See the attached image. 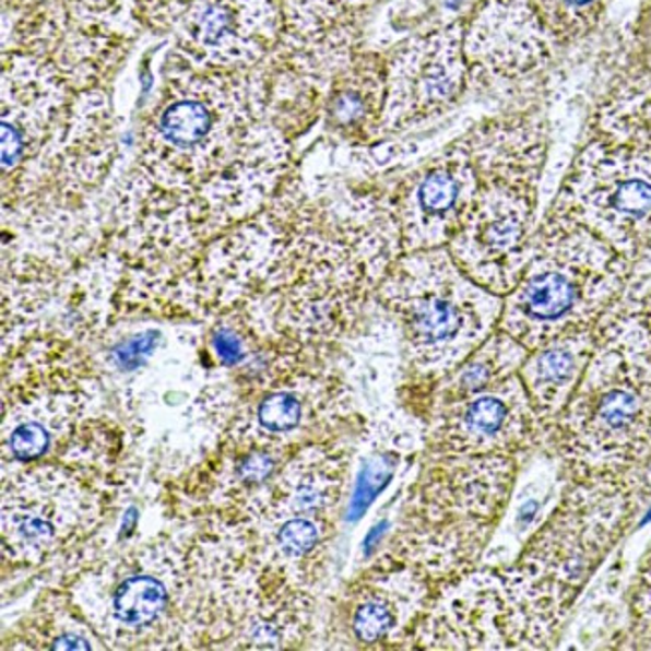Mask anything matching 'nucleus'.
Segmentation results:
<instances>
[{
	"instance_id": "f257e3e1",
	"label": "nucleus",
	"mask_w": 651,
	"mask_h": 651,
	"mask_svg": "<svg viewBox=\"0 0 651 651\" xmlns=\"http://www.w3.org/2000/svg\"><path fill=\"white\" fill-rule=\"evenodd\" d=\"M545 447L569 477L651 485V331L631 291L597 329L590 365Z\"/></svg>"
},
{
	"instance_id": "f03ea898",
	"label": "nucleus",
	"mask_w": 651,
	"mask_h": 651,
	"mask_svg": "<svg viewBox=\"0 0 651 651\" xmlns=\"http://www.w3.org/2000/svg\"><path fill=\"white\" fill-rule=\"evenodd\" d=\"M651 485L615 480H578L566 487L518 555L495 567L525 612L557 646L576 607L603 561L648 506Z\"/></svg>"
},
{
	"instance_id": "7ed1b4c3",
	"label": "nucleus",
	"mask_w": 651,
	"mask_h": 651,
	"mask_svg": "<svg viewBox=\"0 0 651 651\" xmlns=\"http://www.w3.org/2000/svg\"><path fill=\"white\" fill-rule=\"evenodd\" d=\"M636 267L573 221L543 215L528 265L504 297L499 329L525 350L595 329L626 299Z\"/></svg>"
},
{
	"instance_id": "20e7f679",
	"label": "nucleus",
	"mask_w": 651,
	"mask_h": 651,
	"mask_svg": "<svg viewBox=\"0 0 651 651\" xmlns=\"http://www.w3.org/2000/svg\"><path fill=\"white\" fill-rule=\"evenodd\" d=\"M411 363L449 375L499 329L504 297L467 277L443 247L411 251L381 287Z\"/></svg>"
},
{
	"instance_id": "39448f33",
	"label": "nucleus",
	"mask_w": 651,
	"mask_h": 651,
	"mask_svg": "<svg viewBox=\"0 0 651 651\" xmlns=\"http://www.w3.org/2000/svg\"><path fill=\"white\" fill-rule=\"evenodd\" d=\"M547 215L573 221L634 267L651 255V139L591 133Z\"/></svg>"
},
{
	"instance_id": "423d86ee",
	"label": "nucleus",
	"mask_w": 651,
	"mask_h": 651,
	"mask_svg": "<svg viewBox=\"0 0 651 651\" xmlns=\"http://www.w3.org/2000/svg\"><path fill=\"white\" fill-rule=\"evenodd\" d=\"M540 182L482 175V187L447 251L477 285L506 297L530 261L540 225Z\"/></svg>"
},
{
	"instance_id": "0eeeda50",
	"label": "nucleus",
	"mask_w": 651,
	"mask_h": 651,
	"mask_svg": "<svg viewBox=\"0 0 651 651\" xmlns=\"http://www.w3.org/2000/svg\"><path fill=\"white\" fill-rule=\"evenodd\" d=\"M285 35V0H191L177 23V52L197 71L241 73Z\"/></svg>"
},
{
	"instance_id": "6e6552de",
	"label": "nucleus",
	"mask_w": 651,
	"mask_h": 651,
	"mask_svg": "<svg viewBox=\"0 0 651 651\" xmlns=\"http://www.w3.org/2000/svg\"><path fill=\"white\" fill-rule=\"evenodd\" d=\"M465 21L411 38L387 59L381 129L401 131L449 109L470 83Z\"/></svg>"
},
{
	"instance_id": "1a4fd4ad",
	"label": "nucleus",
	"mask_w": 651,
	"mask_h": 651,
	"mask_svg": "<svg viewBox=\"0 0 651 651\" xmlns=\"http://www.w3.org/2000/svg\"><path fill=\"white\" fill-rule=\"evenodd\" d=\"M545 435L518 371L443 403L435 447L453 455H530L545 446Z\"/></svg>"
},
{
	"instance_id": "9d476101",
	"label": "nucleus",
	"mask_w": 651,
	"mask_h": 651,
	"mask_svg": "<svg viewBox=\"0 0 651 651\" xmlns=\"http://www.w3.org/2000/svg\"><path fill=\"white\" fill-rule=\"evenodd\" d=\"M451 593L447 614L435 619V648L552 650L495 567L461 576Z\"/></svg>"
},
{
	"instance_id": "9b49d317",
	"label": "nucleus",
	"mask_w": 651,
	"mask_h": 651,
	"mask_svg": "<svg viewBox=\"0 0 651 651\" xmlns=\"http://www.w3.org/2000/svg\"><path fill=\"white\" fill-rule=\"evenodd\" d=\"M463 49L470 83L494 86L542 73L555 45L525 0H483L465 21Z\"/></svg>"
},
{
	"instance_id": "f8f14e48",
	"label": "nucleus",
	"mask_w": 651,
	"mask_h": 651,
	"mask_svg": "<svg viewBox=\"0 0 651 651\" xmlns=\"http://www.w3.org/2000/svg\"><path fill=\"white\" fill-rule=\"evenodd\" d=\"M482 187L470 137L415 173L403 197V239L410 251L437 249L455 235Z\"/></svg>"
},
{
	"instance_id": "ddd939ff",
	"label": "nucleus",
	"mask_w": 651,
	"mask_h": 651,
	"mask_svg": "<svg viewBox=\"0 0 651 651\" xmlns=\"http://www.w3.org/2000/svg\"><path fill=\"white\" fill-rule=\"evenodd\" d=\"M591 133L651 139V2L595 97Z\"/></svg>"
},
{
	"instance_id": "4468645a",
	"label": "nucleus",
	"mask_w": 651,
	"mask_h": 651,
	"mask_svg": "<svg viewBox=\"0 0 651 651\" xmlns=\"http://www.w3.org/2000/svg\"><path fill=\"white\" fill-rule=\"evenodd\" d=\"M597 329L571 331L531 350L519 367V377L545 429L559 417L590 365Z\"/></svg>"
},
{
	"instance_id": "2eb2a0df",
	"label": "nucleus",
	"mask_w": 651,
	"mask_h": 651,
	"mask_svg": "<svg viewBox=\"0 0 651 651\" xmlns=\"http://www.w3.org/2000/svg\"><path fill=\"white\" fill-rule=\"evenodd\" d=\"M530 351L525 350L519 341L511 338L506 331L497 329L492 338L471 353L465 362L449 374L441 395L443 403L453 399L465 398L485 387L504 381L507 377L516 375L523 359Z\"/></svg>"
},
{
	"instance_id": "dca6fc26",
	"label": "nucleus",
	"mask_w": 651,
	"mask_h": 651,
	"mask_svg": "<svg viewBox=\"0 0 651 651\" xmlns=\"http://www.w3.org/2000/svg\"><path fill=\"white\" fill-rule=\"evenodd\" d=\"M555 47L573 45L600 25L609 0H525Z\"/></svg>"
},
{
	"instance_id": "f3484780",
	"label": "nucleus",
	"mask_w": 651,
	"mask_h": 651,
	"mask_svg": "<svg viewBox=\"0 0 651 651\" xmlns=\"http://www.w3.org/2000/svg\"><path fill=\"white\" fill-rule=\"evenodd\" d=\"M627 624L615 638L619 650H651V542L626 593Z\"/></svg>"
},
{
	"instance_id": "a211bd4d",
	"label": "nucleus",
	"mask_w": 651,
	"mask_h": 651,
	"mask_svg": "<svg viewBox=\"0 0 651 651\" xmlns=\"http://www.w3.org/2000/svg\"><path fill=\"white\" fill-rule=\"evenodd\" d=\"M167 593L157 579L141 576L127 579L115 595V614L127 626L151 624L165 607Z\"/></svg>"
},
{
	"instance_id": "6ab92c4d",
	"label": "nucleus",
	"mask_w": 651,
	"mask_h": 651,
	"mask_svg": "<svg viewBox=\"0 0 651 651\" xmlns=\"http://www.w3.org/2000/svg\"><path fill=\"white\" fill-rule=\"evenodd\" d=\"M398 605L379 595V591H374L355 605L351 614V631L357 641L374 646L377 641H383L398 627Z\"/></svg>"
},
{
	"instance_id": "aec40b11",
	"label": "nucleus",
	"mask_w": 651,
	"mask_h": 651,
	"mask_svg": "<svg viewBox=\"0 0 651 651\" xmlns=\"http://www.w3.org/2000/svg\"><path fill=\"white\" fill-rule=\"evenodd\" d=\"M321 537H323L321 525L311 516H297V518L287 519L277 535L283 554L293 557V559H303V557L313 554L321 543Z\"/></svg>"
},
{
	"instance_id": "412c9836",
	"label": "nucleus",
	"mask_w": 651,
	"mask_h": 651,
	"mask_svg": "<svg viewBox=\"0 0 651 651\" xmlns=\"http://www.w3.org/2000/svg\"><path fill=\"white\" fill-rule=\"evenodd\" d=\"M393 470H395V459L391 455H377L365 465L362 477L357 482L355 495L351 499L350 519H357L362 513H365V509L371 506V501L377 497V494L391 480Z\"/></svg>"
},
{
	"instance_id": "4be33fe9",
	"label": "nucleus",
	"mask_w": 651,
	"mask_h": 651,
	"mask_svg": "<svg viewBox=\"0 0 651 651\" xmlns=\"http://www.w3.org/2000/svg\"><path fill=\"white\" fill-rule=\"evenodd\" d=\"M259 417L269 431H275V434L293 431L303 422L301 399L295 398L293 393H273L263 401Z\"/></svg>"
},
{
	"instance_id": "5701e85b",
	"label": "nucleus",
	"mask_w": 651,
	"mask_h": 651,
	"mask_svg": "<svg viewBox=\"0 0 651 651\" xmlns=\"http://www.w3.org/2000/svg\"><path fill=\"white\" fill-rule=\"evenodd\" d=\"M49 446V435L37 425V423H26L19 427L11 437V449L19 459H35Z\"/></svg>"
},
{
	"instance_id": "b1692460",
	"label": "nucleus",
	"mask_w": 651,
	"mask_h": 651,
	"mask_svg": "<svg viewBox=\"0 0 651 651\" xmlns=\"http://www.w3.org/2000/svg\"><path fill=\"white\" fill-rule=\"evenodd\" d=\"M153 345H155V335L153 333L131 339L129 343L122 345L121 350H117V359H119L122 367H134V365H139L145 359L149 351L153 350Z\"/></svg>"
},
{
	"instance_id": "393cba45",
	"label": "nucleus",
	"mask_w": 651,
	"mask_h": 651,
	"mask_svg": "<svg viewBox=\"0 0 651 651\" xmlns=\"http://www.w3.org/2000/svg\"><path fill=\"white\" fill-rule=\"evenodd\" d=\"M215 350H217L218 357H221L223 362L229 363V365H235V363L241 362V343H239V339L235 338V335H230L227 331L218 333L217 338H215Z\"/></svg>"
},
{
	"instance_id": "a878e982",
	"label": "nucleus",
	"mask_w": 651,
	"mask_h": 651,
	"mask_svg": "<svg viewBox=\"0 0 651 651\" xmlns=\"http://www.w3.org/2000/svg\"><path fill=\"white\" fill-rule=\"evenodd\" d=\"M631 297H634L646 326L650 327L651 331V277L638 291H631Z\"/></svg>"
},
{
	"instance_id": "bb28decb",
	"label": "nucleus",
	"mask_w": 651,
	"mask_h": 651,
	"mask_svg": "<svg viewBox=\"0 0 651 651\" xmlns=\"http://www.w3.org/2000/svg\"><path fill=\"white\" fill-rule=\"evenodd\" d=\"M269 471H271V459L265 455H255L249 459L247 465H242L245 477H251V480H263Z\"/></svg>"
},
{
	"instance_id": "cd10ccee",
	"label": "nucleus",
	"mask_w": 651,
	"mask_h": 651,
	"mask_svg": "<svg viewBox=\"0 0 651 651\" xmlns=\"http://www.w3.org/2000/svg\"><path fill=\"white\" fill-rule=\"evenodd\" d=\"M55 650H88V643H85V639L76 638V636H64V638L57 639Z\"/></svg>"
}]
</instances>
